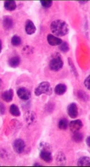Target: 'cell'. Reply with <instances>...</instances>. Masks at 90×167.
I'll return each instance as SVG.
<instances>
[{
  "instance_id": "cell-1",
  "label": "cell",
  "mask_w": 90,
  "mask_h": 167,
  "mask_svg": "<svg viewBox=\"0 0 90 167\" xmlns=\"http://www.w3.org/2000/svg\"><path fill=\"white\" fill-rule=\"evenodd\" d=\"M51 32L58 36H63L67 35L70 32L68 24L61 20H57L51 23L50 25Z\"/></svg>"
},
{
  "instance_id": "cell-2",
  "label": "cell",
  "mask_w": 90,
  "mask_h": 167,
  "mask_svg": "<svg viewBox=\"0 0 90 167\" xmlns=\"http://www.w3.org/2000/svg\"><path fill=\"white\" fill-rule=\"evenodd\" d=\"M41 151L40 156L41 158L45 162L50 163L53 160L51 148L50 145L45 142H42L40 145Z\"/></svg>"
},
{
  "instance_id": "cell-3",
  "label": "cell",
  "mask_w": 90,
  "mask_h": 167,
  "mask_svg": "<svg viewBox=\"0 0 90 167\" xmlns=\"http://www.w3.org/2000/svg\"><path fill=\"white\" fill-rule=\"evenodd\" d=\"M34 93L35 95L37 96L43 94L50 95L52 94V91L49 83L44 81L38 85L35 89Z\"/></svg>"
},
{
  "instance_id": "cell-4",
  "label": "cell",
  "mask_w": 90,
  "mask_h": 167,
  "mask_svg": "<svg viewBox=\"0 0 90 167\" xmlns=\"http://www.w3.org/2000/svg\"><path fill=\"white\" fill-rule=\"evenodd\" d=\"M63 62L60 54L57 53L49 61V66L51 70L57 71L63 67Z\"/></svg>"
},
{
  "instance_id": "cell-5",
  "label": "cell",
  "mask_w": 90,
  "mask_h": 167,
  "mask_svg": "<svg viewBox=\"0 0 90 167\" xmlns=\"http://www.w3.org/2000/svg\"><path fill=\"white\" fill-rule=\"evenodd\" d=\"M67 112L69 117L72 119H75L78 116V109L76 104L72 102L67 108Z\"/></svg>"
},
{
  "instance_id": "cell-6",
  "label": "cell",
  "mask_w": 90,
  "mask_h": 167,
  "mask_svg": "<svg viewBox=\"0 0 90 167\" xmlns=\"http://www.w3.org/2000/svg\"><path fill=\"white\" fill-rule=\"evenodd\" d=\"M13 147L15 152L21 154L24 151L25 147L24 141L21 139H16L13 143Z\"/></svg>"
},
{
  "instance_id": "cell-7",
  "label": "cell",
  "mask_w": 90,
  "mask_h": 167,
  "mask_svg": "<svg viewBox=\"0 0 90 167\" xmlns=\"http://www.w3.org/2000/svg\"><path fill=\"white\" fill-rule=\"evenodd\" d=\"M17 94L21 99L24 100H29L31 97L30 91L24 87H20L17 90Z\"/></svg>"
},
{
  "instance_id": "cell-8",
  "label": "cell",
  "mask_w": 90,
  "mask_h": 167,
  "mask_svg": "<svg viewBox=\"0 0 90 167\" xmlns=\"http://www.w3.org/2000/svg\"><path fill=\"white\" fill-rule=\"evenodd\" d=\"M70 129L73 133L79 132L83 126L82 121L79 119L71 121L69 124Z\"/></svg>"
},
{
  "instance_id": "cell-9",
  "label": "cell",
  "mask_w": 90,
  "mask_h": 167,
  "mask_svg": "<svg viewBox=\"0 0 90 167\" xmlns=\"http://www.w3.org/2000/svg\"><path fill=\"white\" fill-rule=\"evenodd\" d=\"M26 32L29 35L34 34L36 30V28L34 23L30 19L26 21L25 26Z\"/></svg>"
},
{
  "instance_id": "cell-10",
  "label": "cell",
  "mask_w": 90,
  "mask_h": 167,
  "mask_svg": "<svg viewBox=\"0 0 90 167\" xmlns=\"http://www.w3.org/2000/svg\"><path fill=\"white\" fill-rule=\"evenodd\" d=\"M47 40L50 45L53 46L60 45L63 41L60 38L51 34L48 35Z\"/></svg>"
},
{
  "instance_id": "cell-11",
  "label": "cell",
  "mask_w": 90,
  "mask_h": 167,
  "mask_svg": "<svg viewBox=\"0 0 90 167\" xmlns=\"http://www.w3.org/2000/svg\"><path fill=\"white\" fill-rule=\"evenodd\" d=\"M14 93L13 90L10 88L3 92L2 96V99L7 102H11L13 98Z\"/></svg>"
},
{
  "instance_id": "cell-12",
  "label": "cell",
  "mask_w": 90,
  "mask_h": 167,
  "mask_svg": "<svg viewBox=\"0 0 90 167\" xmlns=\"http://www.w3.org/2000/svg\"><path fill=\"white\" fill-rule=\"evenodd\" d=\"M36 115L32 111H29L25 113V121L29 124H31L35 122L36 120Z\"/></svg>"
},
{
  "instance_id": "cell-13",
  "label": "cell",
  "mask_w": 90,
  "mask_h": 167,
  "mask_svg": "<svg viewBox=\"0 0 90 167\" xmlns=\"http://www.w3.org/2000/svg\"><path fill=\"white\" fill-rule=\"evenodd\" d=\"M67 90V86L64 84H59L56 85L54 89L55 94L57 95L61 96L65 94Z\"/></svg>"
},
{
  "instance_id": "cell-14",
  "label": "cell",
  "mask_w": 90,
  "mask_h": 167,
  "mask_svg": "<svg viewBox=\"0 0 90 167\" xmlns=\"http://www.w3.org/2000/svg\"><path fill=\"white\" fill-rule=\"evenodd\" d=\"M20 62V57L17 56H15L10 58L8 61V63L10 67L15 68L19 65Z\"/></svg>"
},
{
  "instance_id": "cell-15",
  "label": "cell",
  "mask_w": 90,
  "mask_h": 167,
  "mask_svg": "<svg viewBox=\"0 0 90 167\" xmlns=\"http://www.w3.org/2000/svg\"><path fill=\"white\" fill-rule=\"evenodd\" d=\"M3 24L4 28L7 30L11 29L13 25V21L12 18L8 16H5L3 17Z\"/></svg>"
},
{
  "instance_id": "cell-16",
  "label": "cell",
  "mask_w": 90,
  "mask_h": 167,
  "mask_svg": "<svg viewBox=\"0 0 90 167\" xmlns=\"http://www.w3.org/2000/svg\"><path fill=\"white\" fill-rule=\"evenodd\" d=\"M56 161L59 166L65 165L66 162V158L64 154L62 152L59 153L56 157Z\"/></svg>"
},
{
  "instance_id": "cell-17",
  "label": "cell",
  "mask_w": 90,
  "mask_h": 167,
  "mask_svg": "<svg viewBox=\"0 0 90 167\" xmlns=\"http://www.w3.org/2000/svg\"><path fill=\"white\" fill-rule=\"evenodd\" d=\"M77 165L79 166H89L90 158L88 157H83L80 158L78 160Z\"/></svg>"
},
{
  "instance_id": "cell-18",
  "label": "cell",
  "mask_w": 90,
  "mask_h": 167,
  "mask_svg": "<svg viewBox=\"0 0 90 167\" xmlns=\"http://www.w3.org/2000/svg\"><path fill=\"white\" fill-rule=\"evenodd\" d=\"M4 7L7 10L13 11L16 8V4L14 1H5L4 4Z\"/></svg>"
},
{
  "instance_id": "cell-19",
  "label": "cell",
  "mask_w": 90,
  "mask_h": 167,
  "mask_svg": "<svg viewBox=\"0 0 90 167\" xmlns=\"http://www.w3.org/2000/svg\"><path fill=\"white\" fill-rule=\"evenodd\" d=\"M9 112L11 115L15 117H19L21 115L19 107L15 104H12L10 106Z\"/></svg>"
},
{
  "instance_id": "cell-20",
  "label": "cell",
  "mask_w": 90,
  "mask_h": 167,
  "mask_svg": "<svg viewBox=\"0 0 90 167\" xmlns=\"http://www.w3.org/2000/svg\"><path fill=\"white\" fill-rule=\"evenodd\" d=\"M84 138L83 135L79 132L74 133L72 136L73 140L74 142L77 143H80L82 142Z\"/></svg>"
},
{
  "instance_id": "cell-21",
  "label": "cell",
  "mask_w": 90,
  "mask_h": 167,
  "mask_svg": "<svg viewBox=\"0 0 90 167\" xmlns=\"http://www.w3.org/2000/svg\"><path fill=\"white\" fill-rule=\"evenodd\" d=\"M77 96L80 100L84 102H88L89 99L88 95L82 90H79L77 92Z\"/></svg>"
},
{
  "instance_id": "cell-22",
  "label": "cell",
  "mask_w": 90,
  "mask_h": 167,
  "mask_svg": "<svg viewBox=\"0 0 90 167\" xmlns=\"http://www.w3.org/2000/svg\"><path fill=\"white\" fill-rule=\"evenodd\" d=\"M68 121L66 118L61 119L59 121L58 127L59 129L61 130H65L68 127Z\"/></svg>"
},
{
  "instance_id": "cell-23",
  "label": "cell",
  "mask_w": 90,
  "mask_h": 167,
  "mask_svg": "<svg viewBox=\"0 0 90 167\" xmlns=\"http://www.w3.org/2000/svg\"><path fill=\"white\" fill-rule=\"evenodd\" d=\"M21 39L20 37L17 35H15L12 37L11 43L13 46H18L21 43Z\"/></svg>"
},
{
  "instance_id": "cell-24",
  "label": "cell",
  "mask_w": 90,
  "mask_h": 167,
  "mask_svg": "<svg viewBox=\"0 0 90 167\" xmlns=\"http://www.w3.org/2000/svg\"><path fill=\"white\" fill-rule=\"evenodd\" d=\"M59 45V48L62 52L66 53L70 50L69 45L66 41H62Z\"/></svg>"
},
{
  "instance_id": "cell-25",
  "label": "cell",
  "mask_w": 90,
  "mask_h": 167,
  "mask_svg": "<svg viewBox=\"0 0 90 167\" xmlns=\"http://www.w3.org/2000/svg\"><path fill=\"white\" fill-rule=\"evenodd\" d=\"M68 62L69 65L73 73L74 74L75 76H78V73L77 72V70L75 68V66L73 62V61L71 58H68Z\"/></svg>"
},
{
  "instance_id": "cell-26",
  "label": "cell",
  "mask_w": 90,
  "mask_h": 167,
  "mask_svg": "<svg viewBox=\"0 0 90 167\" xmlns=\"http://www.w3.org/2000/svg\"><path fill=\"white\" fill-rule=\"evenodd\" d=\"M23 52L24 54H28L33 53V49L32 47L30 46H26L23 49Z\"/></svg>"
},
{
  "instance_id": "cell-27",
  "label": "cell",
  "mask_w": 90,
  "mask_h": 167,
  "mask_svg": "<svg viewBox=\"0 0 90 167\" xmlns=\"http://www.w3.org/2000/svg\"><path fill=\"white\" fill-rule=\"evenodd\" d=\"M42 6L45 8H49L53 4V1H41Z\"/></svg>"
},
{
  "instance_id": "cell-28",
  "label": "cell",
  "mask_w": 90,
  "mask_h": 167,
  "mask_svg": "<svg viewBox=\"0 0 90 167\" xmlns=\"http://www.w3.org/2000/svg\"><path fill=\"white\" fill-rule=\"evenodd\" d=\"M55 106L53 103L50 102L46 106V109L47 112L50 113L54 109Z\"/></svg>"
},
{
  "instance_id": "cell-29",
  "label": "cell",
  "mask_w": 90,
  "mask_h": 167,
  "mask_svg": "<svg viewBox=\"0 0 90 167\" xmlns=\"http://www.w3.org/2000/svg\"><path fill=\"white\" fill-rule=\"evenodd\" d=\"M5 106L1 102H0V115H2L5 114Z\"/></svg>"
},
{
  "instance_id": "cell-30",
  "label": "cell",
  "mask_w": 90,
  "mask_h": 167,
  "mask_svg": "<svg viewBox=\"0 0 90 167\" xmlns=\"http://www.w3.org/2000/svg\"><path fill=\"white\" fill-rule=\"evenodd\" d=\"M90 76H88L85 79L84 81V85L87 89H90Z\"/></svg>"
},
{
  "instance_id": "cell-31",
  "label": "cell",
  "mask_w": 90,
  "mask_h": 167,
  "mask_svg": "<svg viewBox=\"0 0 90 167\" xmlns=\"http://www.w3.org/2000/svg\"><path fill=\"white\" fill-rule=\"evenodd\" d=\"M86 142L87 145V146L89 147H90V136H88L86 139Z\"/></svg>"
},
{
  "instance_id": "cell-32",
  "label": "cell",
  "mask_w": 90,
  "mask_h": 167,
  "mask_svg": "<svg viewBox=\"0 0 90 167\" xmlns=\"http://www.w3.org/2000/svg\"><path fill=\"white\" fill-rule=\"evenodd\" d=\"M2 50V41L0 40V54H1Z\"/></svg>"
},
{
  "instance_id": "cell-33",
  "label": "cell",
  "mask_w": 90,
  "mask_h": 167,
  "mask_svg": "<svg viewBox=\"0 0 90 167\" xmlns=\"http://www.w3.org/2000/svg\"><path fill=\"white\" fill-rule=\"evenodd\" d=\"M2 84H3L2 80L1 79H0V89H1V88H2Z\"/></svg>"
},
{
  "instance_id": "cell-34",
  "label": "cell",
  "mask_w": 90,
  "mask_h": 167,
  "mask_svg": "<svg viewBox=\"0 0 90 167\" xmlns=\"http://www.w3.org/2000/svg\"><path fill=\"white\" fill-rule=\"evenodd\" d=\"M81 4H85L87 2V1H78Z\"/></svg>"
},
{
  "instance_id": "cell-35",
  "label": "cell",
  "mask_w": 90,
  "mask_h": 167,
  "mask_svg": "<svg viewBox=\"0 0 90 167\" xmlns=\"http://www.w3.org/2000/svg\"><path fill=\"white\" fill-rule=\"evenodd\" d=\"M34 166H42L40 164H38V163H36L34 164V165H33Z\"/></svg>"
}]
</instances>
